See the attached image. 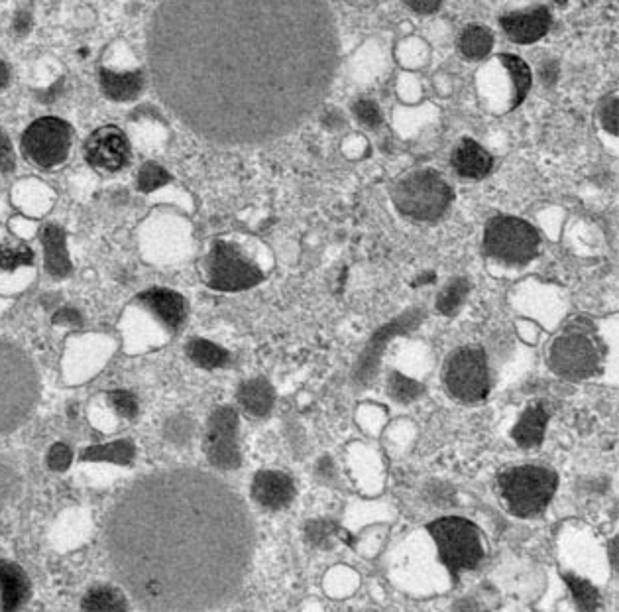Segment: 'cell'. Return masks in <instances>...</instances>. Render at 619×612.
Masks as SVG:
<instances>
[{"label": "cell", "instance_id": "6da1fadb", "mask_svg": "<svg viewBox=\"0 0 619 612\" xmlns=\"http://www.w3.org/2000/svg\"><path fill=\"white\" fill-rule=\"evenodd\" d=\"M158 97L228 146L293 132L331 89L337 22L327 0H160L148 32Z\"/></svg>", "mask_w": 619, "mask_h": 612}, {"label": "cell", "instance_id": "7a4b0ae2", "mask_svg": "<svg viewBox=\"0 0 619 612\" xmlns=\"http://www.w3.org/2000/svg\"><path fill=\"white\" fill-rule=\"evenodd\" d=\"M105 542L114 575L144 611L203 612L242 591L256 528L244 500L215 475L169 469L118 496Z\"/></svg>", "mask_w": 619, "mask_h": 612}, {"label": "cell", "instance_id": "3957f363", "mask_svg": "<svg viewBox=\"0 0 619 612\" xmlns=\"http://www.w3.org/2000/svg\"><path fill=\"white\" fill-rule=\"evenodd\" d=\"M40 400V374L30 355L0 339V435L20 428Z\"/></svg>", "mask_w": 619, "mask_h": 612}, {"label": "cell", "instance_id": "277c9868", "mask_svg": "<svg viewBox=\"0 0 619 612\" xmlns=\"http://www.w3.org/2000/svg\"><path fill=\"white\" fill-rule=\"evenodd\" d=\"M604 353L596 329L586 319L566 325L563 333L551 343L549 365L564 380H588L602 370Z\"/></svg>", "mask_w": 619, "mask_h": 612}, {"label": "cell", "instance_id": "5b68a950", "mask_svg": "<svg viewBox=\"0 0 619 612\" xmlns=\"http://www.w3.org/2000/svg\"><path fill=\"white\" fill-rule=\"evenodd\" d=\"M559 489V475L541 465L511 467L498 477V492L517 518H535L547 510Z\"/></svg>", "mask_w": 619, "mask_h": 612}, {"label": "cell", "instance_id": "8992f818", "mask_svg": "<svg viewBox=\"0 0 619 612\" xmlns=\"http://www.w3.org/2000/svg\"><path fill=\"white\" fill-rule=\"evenodd\" d=\"M452 187L437 170H417L392 187L395 209L415 221H437L452 203Z\"/></svg>", "mask_w": 619, "mask_h": 612}, {"label": "cell", "instance_id": "52a82bcc", "mask_svg": "<svg viewBox=\"0 0 619 612\" xmlns=\"http://www.w3.org/2000/svg\"><path fill=\"white\" fill-rule=\"evenodd\" d=\"M429 534L433 536L439 557L456 579L458 573L474 569L482 557L484 546L478 528L460 516H445L429 524Z\"/></svg>", "mask_w": 619, "mask_h": 612}, {"label": "cell", "instance_id": "ba28073f", "mask_svg": "<svg viewBox=\"0 0 619 612\" xmlns=\"http://www.w3.org/2000/svg\"><path fill=\"white\" fill-rule=\"evenodd\" d=\"M443 380L452 398L460 404H482L492 390L488 355L480 347H460L452 351L443 368Z\"/></svg>", "mask_w": 619, "mask_h": 612}, {"label": "cell", "instance_id": "9c48e42d", "mask_svg": "<svg viewBox=\"0 0 619 612\" xmlns=\"http://www.w3.org/2000/svg\"><path fill=\"white\" fill-rule=\"evenodd\" d=\"M541 246L537 229L525 219L498 215L492 217L484 231V250L490 258L509 266L529 264Z\"/></svg>", "mask_w": 619, "mask_h": 612}, {"label": "cell", "instance_id": "30bf717a", "mask_svg": "<svg viewBox=\"0 0 619 612\" xmlns=\"http://www.w3.org/2000/svg\"><path fill=\"white\" fill-rule=\"evenodd\" d=\"M205 280L217 292H242L258 286L264 272L256 266L240 246L228 241H215L205 260Z\"/></svg>", "mask_w": 619, "mask_h": 612}, {"label": "cell", "instance_id": "8fae6325", "mask_svg": "<svg viewBox=\"0 0 619 612\" xmlns=\"http://www.w3.org/2000/svg\"><path fill=\"white\" fill-rule=\"evenodd\" d=\"M73 142L71 126L57 117H42L30 124L22 136L24 156L42 170H52L69 156Z\"/></svg>", "mask_w": 619, "mask_h": 612}, {"label": "cell", "instance_id": "7c38bea8", "mask_svg": "<svg viewBox=\"0 0 619 612\" xmlns=\"http://www.w3.org/2000/svg\"><path fill=\"white\" fill-rule=\"evenodd\" d=\"M240 418L232 406H219L207 422L205 453L209 463L219 471H234L242 463L238 443Z\"/></svg>", "mask_w": 619, "mask_h": 612}, {"label": "cell", "instance_id": "4fadbf2b", "mask_svg": "<svg viewBox=\"0 0 619 612\" xmlns=\"http://www.w3.org/2000/svg\"><path fill=\"white\" fill-rule=\"evenodd\" d=\"M85 160L99 172L114 174L132 160V148L118 126H101L85 142Z\"/></svg>", "mask_w": 619, "mask_h": 612}, {"label": "cell", "instance_id": "5bb4252c", "mask_svg": "<svg viewBox=\"0 0 619 612\" xmlns=\"http://www.w3.org/2000/svg\"><path fill=\"white\" fill-rule=\"evenodd\" d=\"M425 317V311L415 307L409 309L405 313H401L399 317H395L394 321L386 323L366 345L358 367H356V382L358 384H368L374 380V376L378 374L380 368V357L384 353V349L392 343V337L395 335H403L407 331H411L413 327H417L421 323V319Z\"/></svg>", "mask_w": 619, "mask_h": 612}, {"label": "cell", "instance_id": "9a60e30c", "mask_svg": "<svg viewBox=\"0 0 619 612\" xmlns=\"http://www.w3.org/2000/svg\"><path fill=\"white\" fill-rule=\"evenodd\" d=\"M140 309H144L166 333H177L185 319H187V302L181 294L166 290V288H152L140 294L134 302Z\"/></svg>", "mask_w": 619, "mask_h": 612}, {"label": "cell", "instance_id": "2e32d148", "mask_svg": "<svg viewBox=\"0 0 619 612\" xmlns=\"http://www.w3.org/2000/svg\"><path fill=\"white\" fill-rule=\"evenodd\" d=\"M504 32L515 44H535L551 30L553 18L545 6L527 12H509L500 20Z\"/></svg>", "mask_w": 619, "mask_h": 612}, {"label": "cell", "instance_id": "e0dca14e", "mask_svg": "<svg viewBox=\"0 0 619 612\" xmlns=\"http://www.w3.org/2000/svg\"><path fill=\"white\" fill-rule=\"evenodd\" d=\"M252 498L270 512L287 508L295 498V483L282 471H260L252 481Z\"/></svg>", "mask_w": 619, "mask_h": 612}, {"label": "cell", "instance_id": "ac0fdd59", "mask_svg": "<svg viewBox=\"0 0 619 612\" xmlns=\"http://www.w3.org/2000/svg\"><path fill=\"white\" fill-rule=\"evenodd\" d=\"M451 164L454 172L466 180H484L494 170V158L490 152L472 138H464L456 144Z\"/></svg>", "mask_w": 619, "mask_h": 612}, {"label": "cell", "instance_id": "d6986e66", "mask_svg": "<svg viewBox=\"0 0 619 612\" xmlns=\"http://www.w3.org/2000/svg\"><path fill=\"white\" fill-rule=\"evenodd\" d=\"M30 579L26 571L6 559H0V611L18 612L30 599Z\"/></svg>", "mask_w": 619, "mask_h": 612}, {"label": "cell", "instance_id": "ffe728a7", "mask_svg": "<svg viewBox=\"0 0 619 612\" xmlns=\"http://www.w3.org/2000/svg\"><path fill=\"white\" fill-rule=\"evenodd\" d=\"M99 83L103 93L116 103L134 101L140 97L146 85V77L142 69H113L103 67L99 73Z\"/></svg>", "mask_w": 619, "mask_h": 612}, {"label": "cell", "instance_id": "44dd1931", "mask_svg": "<svg viewBox=\"0 0 619 612\" xmlns=\"http://www.w3.org/2000/svg\"><path fill=\"white\" fill-rule=\"evenodd\" d=\"M549 426V412L541 402H535L525 408L517 424L511 429L513 441L523 449H535L543 443L545 431Z\"/></svg>", "mask_w": 619, "mask_h": 612}, {"label": "cell", "instance_id": "7402d4cb", "mask_svg": "<svg viewBox=\"0 0 619 612\" xmlns=\"http://www.w3.org/2000/svg\"><path fill=\"white\" fill-rule=\"evenodd\" d=\"M236 400L252 418H266L274 410L276 392L266 378H250L238 386Z\"/></svg>", "mask_w": 619, "mask_h": 612}, {"label": "cell", "instance_id": "603a6c76", "mask_svg": "<svg viewBox=\"0 0 619 612\" xmlns=\"http://www.w3.org/2000/svg\"><path fill=\"white\" fill-rule=\"evenodd\" d=\"M42 246H44V258H46V270L54 278H67L73 270L71 258L67 252L65 243V231L59 225H46L40 233Z\"/></svg>", "mask_w": 619, "mask_h": 612}, {"label": "cell", "instance_id": "cb8c5ba5", "mask_svg": "<svg viewBox=\"0 0 619 612\" xmlns=\"http://www.w3.org/2000/svg\"><path fill=\"white\" fill-rule=\"evenodd\" d=\"M494 48V34L490 28L472 24L462 30L458 36V50L460 54L470 62H480L490 56Z\"/></svg>", "mask_w": 619, "mask_h": 612}, {"label": "cell", "instance_id": "d4e9b609", "mask_svg": "<svg viewBox=\"0 0 619 612\" xmlns=\"http://www.w3.org/2000/svg\"><path fill=\"white\" fill-rule=\"evenodd\" d=\"M185 353L189 361L205 370H219L230 363V353L221 345L207 341V339H191L185 347Z\"/></svg>", "mask_w": 619, "mask_h": 612}, {"label": "cell", "instance_id": "484cf974", "mask_svg": "<svg viewBox=\"0 0 619 612\" xmlns=\"http://www.w3.org/2000/svg\"><path fill=\"white\" fill-rule=\"evenodd\" d=\"M128 601L120 589L111 585H97L87 591L81 603V612H126Z\"/></svg>", "mask_w": 619, "mask_h": 612}, {"label": "cell", "instance_id": "4316f807", "mask_svg": "<svg viewBox=\"0 0 619 612\" xmlns=\"http://www.w3.org/2000/svg\"><path fill=\"white\" fill-rule=\"evenodd\" d=\"M34 262V252L30 246L14 239L2 225H0V272H12L26 268Z\"/></svg>", "mask_w": 619, "mask_h": 612}, {"label": "cell", "instance_id": "83f0119b", "mask_svg": "<svg viewBox=\"0 0 619 612\" xmlns=\"http://www.w3.org/2000/svg\"><path fill=\"white\" fill-rule=\"evenodd\" d=\"M136 457V447L134 443L120 439V441H111L105 445H95V447H87L81 453V461H99V463H114V465H130Z\"/></svg>", "mask_w": 619, "mask_h": 612}, {"label": "cell", "instance_id": "f1b7e54d", "mask_svg": "<svg viewBox=\"0 0 619 612\" xmlns=\"http://www.w3.org/2000/svg\"><path fill=\"white\" fill-rule=\"evenodd\" d=\"M500 62L504 65V69L509 75V81H511V105L509 107H517L519 103L525 101V97L531 89V83H533L531 69L521 58L511 56V54H502Z\"/></svg>", "mask_w": 619, "mask_h": 612}, {"label": "cell", "instance_id": "f546056e", "mask_svg": "<svg viewBox=\"0 0 619 612\" xmlns=\"http://www.w3.org/2000/svg\"><path fill=\"white\" fill-rule=\"evenodd\" d=\"M563 579L580 612H596L600 609V593L590 581L572 573H564Z\"/></svg>", "mask_w": 619, "mask_h": 612}, {"label": "cell", "instance_id": "4dcf8cb0", "mask_svg": "<svg viewBox=\"0 0 619 612\" xmlns=\"http://www.w3.org/2000/svg\"><path fill=\"white\" fill-rule=\"evenodd\" d=\"M468 294H470V282L462 276L454 278L437 296V311L447 315V317L456 315L460 311V307L464 306Z\"/></svg>", "mask_w": 619, "mask_h": 612}, {"label": "cell", "instance_id": "1f68e13d", "mask_svg": "<svg viewBox=\"0 0 619 612\" xmlns=\"http://www.w3.org/2000/svg\"><path fill=\"white\" fill-rule=\"evenodd\" d=\"M423 390L425 388H423L421 382H417L415 378H411V376H407L399 370H392L388 374V392L399 404H411V402L419 400L423 396Z\"/></svg>", "mask_w": 619, "mask_h": 612}, {"label": "cell", "instance_id": "d6a6232c", "mask_svg": "<svg viewBox=\"0 0 619 612\" xmlns=\"http://www.w3.org/2000/svg\"><path fill=\"white\" fill-rule=\"evenodd\" d=\"M20 489H22V477L16 465L8 457L0 455V510L18 498Z\"/></svg>", "mask_w": 619, "mask_h": 612}, {"label": "cell", "instance_id": "836d02e7", "mask_svg": "<svg viewBox=\"0 0 619 612\" xmlns=\"http://www.w3.org/2000/svg\"><path fill=\"white\" fill-rule=\"evenodd\" d=\"M195 435V424L187 414H173L164 424V437L173 445H187Z\"/></svg>", "mask_w": 619, "mask_h": 612}, {"label": "cell", "instance_id": "e575fe53", "mask_svg": "<svg viewBox=\"0 0 619 612\" xmlns=\"http://www.w3.org/2000/svg\"><path fill=\"white\" fill-rule=\"evenodd\" d=\"M107 404L111 406L114 414L120 418V420H136L138 418V412H140V402L138 398L128 392V390H111L107 394Z\"/></svg>", "mask_w": 619, "mask_h": 612}, {"label": "cell", "instance_id": "d590c367", "mask_svg": "<svg viewBox=\"0 0 619 612\" xmlns=\"http://www.w3.org/2000/svg\"><path fill=\"white\" fill-rule=\"evenodd\" d=\"M168 182H171L168 172L156 162H146L138 172V189L144 193H152Z\"/></svg>", "mask_w": 619, "mask_h": 612}, {"label": "cell", "instance_id": "8d00e7d4", "mask_svg": "<svg viewBox=\"0 0 619 612\" xmlns=\"http://www.w3.org/2000/svg\"><path fill=\"white\" fill-rule=\"evenodd\" d=\"M338 534V526L329 520H313L305 526V538L317 546V548H327L331 546L333 538Z\"/></svg>", "mask_w": 619, "mask_h": 612}, {"label": "cell", "instance_id": "74e56055", "mask_svg": "<svg viewBox=\"0 0 619 612\" xmlns=\"http://www.w3.org/2000/svg\"><path fill=\"white\" fill-rule=\"evenodd\" d=\"M352 111H354L356 121L362 124V126H366V128H378V126L382 124V121H384L378 103L372 101V99H368V97L358 99V101L354 103Z\"/></svg>", "mask_w": 619, "mask_h": 612}, {"label": "cell", "instance_id": "f35d334b", "mask_svg": "<svg viewBox=\"0 0 619 612\" xmlns=\"http://www.w3.org/2000/svg\"><path fill=\"white\" fill-rule=\"evenodd\" d=\"M46 463L52 471L56 473H63L71 467L73 463V451L67 443H54L50 449H48V455H46Z\"/></svg>", "mask_w": 619, "mask_h": 612}, {"label": "cell", "instance_id": "ab89813d", "mask_svg": "<svg viewBox=\"0 0 619 612\" xmlns=\"http://www.w3.org/2000/svg\"><path fill=\"white\" fill-rule=\"evenodd\" d=\"M600 121L602 126L616 136L618 134V95L612 93L610 97H606L600 105Z\"/></svg>", "mask_w": 619, "mask_h": 612}, {"label": "cell", "instance_id": "60d3db41", "mask_svg": "<svg viewBox=\"0 0 619 612\" xmlns=\"http://www.w3.org/2000/svg\"><path fill=\"white\" fill-rule=\"evenodd\" d=\"M16 166V158H14V150L12 144L8 140V136L4 134V130L0 128V178L8 176Z\"/></svg>", "mask_w": 619, "mask_h": 612}, {"label": "cell", "instance_id": "b9f144b4", "mask_svg": "<svg viewBox=\"0 0 619 612\" xmlns=\"http://www.w3.org/2000/svg\"><path fill=\"white\" fill-rule=\"evenodd\" d=\"M407 6L411 10H415L417 14H433L441 8L443 0H405Z\"/></svg>", "mask_w": 619, "mask_h": 612}, {"label": "cell", "instance_id": "7bdbcfd3", "mask_svg": "<svg viewBox=\"0 0 619 612\" xmlns=\"http://www.w3.org/2000/svg\"><path fill=\"white\" fill-rule=\"evenodd\" d=\"M79 321H81V315L71 307L61 309L56 315V323H63V325H79Z\"/></svg>", "mask_w": 619, "mask_h": 612}, {"label": "cell", "instance_id": "ee69618b", "mask_svg": "<svg viewBox=\"0 0 619 612\" xmlns=\"http://www.w3.org/2000/svg\"><path fill=\"white\" fill-rule=\"evenodd\" d=\"M559 75V65L555 62H547L541 65V77L545 79L547 85H553Z\"/></svg>", "mask_w": 619, "mask_h": 612}, {"label": "cell", "instance_id": "f6af8a7d", "mask_svg": "<svg viewBox=\"0 0 619 612\" xmlns=\"http://www.w3.org/2000/svg\"><path fill=\"white\" fill-rule=\"evenodd\" d=\"M10 83V67L0 60V91H4Z\"/></svg>", "mask_w": 619, "mask_h": 612}, {"label": "cell", "instance_id": "bcb514c9", "mask_svg": "<svg viewBox=\"0 0 619 612\" xmlns=\"http://www.w3.org/2000/svg\"><path fill=\"white\" fill-rule=\"evenodd\" d=\"M454 612H478V609H476V605H472L470 601H460V603H456Z\"/></svg>", "mask_w": 619, "mask_h": 612}, {"label": "cell", "instance_id": "7dc6e473", "mask_svg": "<svg viewBox=\"0 0 619 612\" xmlns=\"http://www.w3.org/2000/svg\"><path fill=\"white\" fill-rule=\"evenodd\" d=\"M348 4H354V6H360V8H368V6H376L380 2H386V0H344Z\"/></svg>", "mask_w": 619, "mask_h": 612}, {"label": "cell", "instance_id": "c3c4849f", "mask_svg": "<svg viewBox=\"0 0 619 612\" xmlns=\"http://www.w3.org/2000/svg\"><path fill=\"white\" fill-rule=\"evenodd\" d=\"M429 282H431V284L435 282V274H433V272H431V274H423L421 278H417V280L413 282V286H421V284H429Z\"/></svg>", "mask_w": 619, "mask_h": 612}]
</instances>
